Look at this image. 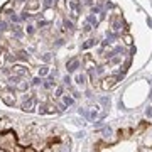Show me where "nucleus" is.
Segmentation results:
<instances>
[{
	"label": "nucleus",
	"instance_id": "f257e3e1",
	"mask_svg": "<svg viewBox=\"0 0 152 152\" xmlns=\"http://www.w3.org/2000/svg\"><path fill=\"white\" fill-rule=\"evenodd\" d=\"M78 68H80V59H76V58H73V59H69L68 63H66V69H68V73H75Z\"/></svg>",
	"mask_w": 152,
	"mask_h": 152
},
{
	"label": "nucleus",
	"instance_id": "f03ea898",
	"mask_svg": "<svg viewBox=\"0 0 152 152\" xmlns=\"http://www.w3.org/2000/svg\"><path fill=\"white\" fill-rule=\"evenodd\" d=\"M41 7V0H27V12H36Z\"/></svg>",
	"mask_w": 152,
	"mask_h": 152
},
{
	"label": "nucleus",
	"instance_id": "7ed1b4c3",
	"mask_svg": "<svg viewBox=\"0 0 152 152\" xmlns=\"http://www.w3.org/2000/svg\"><path fill=\"white\" fill-rule=\"evenodd\" d=\"M117 81H118V76H110V78H107L103 83V88H112L117 85Z\"/></svg>",
	"mask_w": 152,
	"mask_h": 152
},
{
	"label": "nucleus",
	"instance_id": "20e7f679",
	"mask_svg": "<svg viewBox=\"0 0 152 152\" xmlns=\"http://www.w3.org/2000/svg\"><path fill=\"white\" fill-rule=\"evenodd\" d=\"M2 100H4V103L9 105V107H12V105L15 103V98H14L12 93H5V95H2Z\"/></svg>",
	"mask_w": 152,
	"mask_h": 152
},
{
	"label": "nucleus",
	"instance_id": "39448f33",
	"mask_svg": "<svg viewBox=\"0 0 152 152\" xmlns=\"http://www.w3.org/2000/svg\"><path fill=\"white\" fill-rule=\"evenodd\" d=\"M32 107H34V98H29L22 103V110L24 112H32Z\"/></svg>",
	"mask_w": 152,
	"mask_h": 152
},
{
	"label": "nucleus",
	"instance_id": "423d86ee",
	"mask_svg": "<svg viewBox=\"0 0 152 152\" xmlns=\"http://www.w3.org/2000/svg\"><path fill=\"white\" fill-rule=\"evenodd\" d=\"M76 85H78V86H81V88L86 85V75H85V73H81V75L76 76Z\"/></svg>",
	"mask_w": 152,
	"mask_h": 152
},
{
	"label": "nucleus",
	"instance_id": "0eeeda50",
	"mask_svg": "<svg viewBox=\"0 0 152 152\" xmlns=\"http://www.w3.org/2000/svg\"><path fill=\"white\" fill-rule=\"evenodd\" d=\"M14 68H15V75L17 76H27V73H29V69L27 68H24V66H14Z\"/></svg>",
	"mask_w": 152,
	"mask_h": 152
},
{
	"label": "nucleus",
	"instance_id": "6e6552de",
	"mask_svg": "<svg viewBox=\"0 0 152 152\" xmlns=\"http://www.w3.org/2000/svg\"><path fill=\"white\" fill-rule=\"evenodd\" d=\"M29 86H31V83H29V81H19L15 88L19 90V91H27Z\"/></svg>",
	"mask_w": 152,
	"mask_h": 152
},
{
	"label": "nucleus",
	"instance_id": "1a4fd4ad",
	"mask_svg": "<svg viewBox=\"0 0 152 152\" xmlns=\"http://www.w3.org/2000/svg\"><path fill=\"white\" fill-rule=\"evenodd\" d=\"M12 36H14L15 39H20L22 37V31H20L19 26H12Z\"/></svg>",
	"mask_w": 152,
	"mask_h": 152
},
{
	"label": "nucleus",
	"instance_id": "9d476101",
	"mask_svg": "<svg viewBox=\"0 0 152 152\" xmlns=\"http://www.w3.org/2000/svg\"><path fill=\"white\" fill-rule=\"evenodd\" d=\"M37 73H39V76H41V78H44V76H49V73H51V71H49V68L46 64H42L41 68H39Z\"/></svg>",
	"mask_w": 152,
	"mask_h": 152
},
{
	"label": "nucleus",
	"instance_id": "9b49d317",
	"mask_svg": "<svg viewBox=\"0 0 152 152\" xmlns=\"http://www.w3.org/2000/svg\"><path fill=\"white\" fill-rule=\"evenodd\" d=\"M98 117V110L96 108H91L90 112H86V118L88 120H95Z\"/></svg>",
	"mask_w": 152,
	"mask_h": 152
},
{
	"label": "nucleus",
	"instance_id": "f8f14e48",
	"mask_svg": "<svg viewBox=\"0 0 152 152\" xmlns=\"http://www.w3.org/2000/svg\"><path fill=\"white\" fill-rule=\"evenodd\" d=\"M63 103H64L66 107H71V105L75 103V98H73V96H68V95H63Z\"/></svg>",
	"mask_w": 152,
	"mask_h": 152
},
{
	"label": "nucleus",
	"instance_id": "ddd939ff",
	"mask_svg": "<svg viewBox=\"0 0 152 152\" xmlns=\"http://www.w3.org/2000/svg\"><path fill=\"white\" fill-rule=\"evenodd\" d=\"M63 26H64V31H69V32H73V31H75V26H73V22L68 20V19H64Z\"/></svg>",
	"mask_w": 152,
	"mask_h": 152
},
{
	"label": "nucleus",
	"instance_id": "4468645a",
	"mask_svg": "<svg viewBox=\"0 0 152 152\" xmlns=\"http://www.w3.org/2000/svg\"><path fill=\"white\" fill-rule=\"evenodd\" d=\"M96 42H98L96 39H88L86 42H83V46H81V48H83V49H90V48H93V46H95Z\"/></svg>",
	"mask_w": 152,
	"mask_h": 152
},
{
	"label": "nucleus",
	"instance_id": "2eb2a0df",
	"mask_svg": "<svg viewBox=\"0 0 152 152\" xmlns=\"http://www.w3.org/2000/svg\"><path fill=\"white\" fill-rule=\"evenodd\" d=\"M17 59H20V61H27L29 59V54H27V51H19L17 53Z\"/></svg>",
	"mask_w": 152,
	"mask_h": 152
},
{
	"label": "nucleus",
	"instance_id": "dca6fc26",
	"mask_svg": "<svg viewBox=\"0 0 152 152\" xmlns=\"http://www.w3.org/2000/svg\"><path fill=\"white\" fill-rule=\"evenodd\" d=\"M112 134H113L112 127H103V139H110V137H112Z\"/></svg>",
	"mask_w": 152,
	"mask_h": 152
},
{
	"label": "nucleus",
	"instance_id": "f3484780",
	"mask_svg": "<svg viewBox=\"0 0 152 152\" xmlns=\"http://www.w3.org/2000/svg\"><path fill=\"white\" fill-rule=\"evenodd\" d=\"M51 59H53V54H51V53H44V54H41V61H42V63H49Z\"/></svg>",
	"mask_w": 152,
	"mask_h": 152
},
{
	"label": "nucleus",
	"instance_id": "a211bd4d",
	"mask_svg": "<svg viewBox=\"0 0 152 152\" xmlns=\"http://www.w3.org/2000/svg\"><path fill=\"white\" fill-rule=\"evenodd\" d=\"M31 85H34V86H39V85H42V78L41 76H37V78H34V80H31Z\"/></svg>",
	"mask_w": 152,
	"mask_h": 152
},
{
	"label": "nucleus",
	"instance_id": "6ab92c4d",
	"mask_svg": "<svg viewBox=\"0 0 152 152\" xmlns=\"http://www.w3.org/2000/svg\"><path fill=\"white\" fill-rule=\"evenodd\" d=\"M100 103L105 105V107H108V105H110V98L108 96H102V98H100Z\"/></svg>",
	"mask_w": 152,
	"mask_h": 152
},
{
	"label": "nucleus",
	"instance_id": "aec40b11",
	"mask_svg": "<svg viewBox=\"0 0 152 152\" xmlns=\"http://www.w3.org/2000/svg\"><path fill=\"white\" fill-rule=\"evenodd\" d=\"M120 63H122L120 56H112V64H120Z\"/></svg>",
	"mask_w": 152,
	"mask_h": 152
},
{
	"label": "nucleus",
	"instance_id": "412c9836",
	"mask_svg": "<svg viewBox=\"0 0 152 152\" xmlns=\"http://www.w3.org/2000/svg\"><path fill=\"white\" fill-rule=\"evenodd\" d=\"M63 91H64L63 86H58L56 88V91H54V96H63Z\"/></svg>",
	"mask_w": 152,
	"mask_h": 152
},
{
	"label": "nucleus",
	"instance_id": "4be33fe9",
	"mask_svg": "<svg viewBox=\"0 0 152 152\" xmlns=\"http://www.w3.org/2000/svg\"><path fill=\"white\" fill-rule=\"evenodd\" d=\"M63 83H64L66 86H69V85H71V76H69V75H66L64 78H63Z\"/></svg>",
	"mask_w": 152,
	"mask_h": 152
},
{
	"label": "nucleus",
	"instance_id": "5701e85b",
	"mask_svg": "<svg viewBox=\"0 0 152 152\" xmlns=\"http://www.w3.org/2000/svg\"><path fill=\"white\" fill-rule=\"evenodd\" d=\"M7 22L5 20H0V32H4V31H7Z\"/></svg>",
	"mask_w": 152,
	"mask_h": 152
},
{
	"label": "nucleus",
	"instance_id": "b1692460",
	"mask_svg": "<svg viewBox=\"0 0 152 152\" xmlns=\"http://www.w3.org/2000/svg\"><path fill=\"white\" fill-rule=\"evenodd\" d=\"M36 32V27H34V26H27V27H26V34H34Z\"/></svg>",
	"mask_w": 152,
	"mask_h": 152
},
{
	"label": "nucleus",
	"instance_id": "393cba45",
	"mask_svg": "<svg viewBox=\"0 0 152 152\" xmlns=\"http://www.w3.org/2000/svg\"><path fill=\"white\" fill-rule=\"evenodd\" d=\"M88 24H95V26H96V24H98L96 17H95V15H90V17H88Z\"/></svg>",
	"mask_w": 152,
	"mask_h": 152
},
{
	"label": "nucleus",
	"instance_id": "a878e982",
	"mask_svg": "<svg viewBox=\"0 0 152 152\" xmlns=\"http://www.w3.org/2000/svg\"><path fill=\"white\" fill-rule=\"evenodd\" d=\"M145 117L147 118H152V107H147L145 108Z\"/></svg>",
	"mask_w": 152,
	"mask_h": 152
},
{
	"label": "nucleus",
	"instance_id": "bb28decb",
	"mask_svg": "<svg viewBox=\"0 0 152 152\" xmlns=\"http://www.w3.org/2000/svg\"><path fill=\"white\" fill-rule=\"evenodd\" d=\"M10 20H12V22H19V20H20V17H19V15H15V14L12 12V14H10Z\"/></svg>",
	"mask_w": 152,
	"mask_h": 152
},
{
	"label": "nucleus",
	"instance_id": "cd10ccee",
	"mask_svg": "<svg viewBox=\"0 0 152 152\" xmlns=\"http://www.w3.org/2000/svg\"><path fill=\"white\" fill-rule=\"evenodd\" d=\"M59 149H61L59 152H71V147L69 145H61Z\"/></svg>",
	"mask_w": 152,
	"mask_h": 152
},
{
	"label": "nucleus",
	"instance_id": "c85d7f7f",
	"mask_svg": "<svg viewBox=\"0 0 152 152\" xmlns=\"http://www.w3.org/2000/svg\"><path fill=\"white\" fill-rule=\"evenodd\" d=\"M120 27H122V22H120V20H115V22H113V29H115V31H118Z\"/></svg>",
	"mask_w": 152,
	"mask_h": 152
},
{
	"label": "nucleus",
	"instance_id": "c756f323",
	"mask_svg": "<svg viewBox=\"0 0 152 152\" xmlns=\"http://www.w3.org/2000/svg\"><path fill=\"white\" fill-rule=\"evenodd\" d=\"M105 125H103V122L102 120H98V122H95V129H103Z\"/></svg>",
	"mask_w": 152,
	"mask_h": 152
},
{
	"label": "nucleus",
	"instance_id": "7c9ffc66",
	"mask_svg": "<svg viewBox=\"0 0 152 152\" xmlns=\"http://www.w3.org/2000/svg\"><path fill=\"white\" fill-rule=\"evenodd\" d=\"M75 137H76V139H83V137H85V132H78V134H75Z\"/></svg>",
	"mask_w": 152,
	"mask_h": 152
},
{
	"label": "nucleus",
	"instance_id": "2f4dec72",
	"mask_svg": "<svg viewBox=\"0 0 152 152\" xmlns=\"http://www.w3.org/2000/svg\"><path fill=\"white\" fill-rule=\"evenodd\" d=\"M78 113L83 115V117H86V110H85V108H78Z\"/></svg>",
	"mask_w": 152,
	"mask_h": 152
},
{
	"label": "nucleus",
	"instance_id": "473e14b6",
	"mask_svg": "<svg viewBox=\"0 0 152 152\" xmlns=\"http://www.w3.org/2000/svg\"><path fill=\"white\" fill-rule=\"evenodd\" d=\"M39 113H46V105H41L39 107Z\"/></svg>",
	"mask_w": 152,
	"mask_h": 152
},
{
	"label": "nucleus",
	"instance_id": "72a5a7b5",
	"mask_svg": "<svg viewBox=\"0 0 152 152\" xmlns=\"http://www.w3.org/2000/svg\"><path fill=\"white\" fill-rule=\"evenodd\" d=\"M63 44H64V41H63V39H58L54 46H58V48H59V46H63Z\"/></svg>",
	"mask_w": 152,
	"mask_h": 152
},
{
	"label": "nucleus",
	"instance_id": "f704fd0d",
	"mask_svg": "<svg viewBox=\"0 0 152 152\" xmlns=\"http://www.w3.org/2000/svg\"><path fill=\"white\" fill-rule=\"evenodd\" d=\"M83 31H85V32H90V31H91V26H90V24H86V26H85V29H83Z\"/></svg>",
	"mask_w": 152,
	"mask_h": 152
},
{
	"label": "nucleus",
	"instance_id": "c9c22d12",
	"mask_svg": "<svg viewBox=\"0 0 152 152\" xmlns=\"http://www.w3.org/2000/svg\"><path fill=\"white\" fill-rule=\"evenodd\" d=\"M58 108H59V112H64V110H66V105H64V103H61Z\"/></svg>",
	"mask_w": 152,
	"mask_h": 152
},
{
	"label": "nucleus",
	"instance_id": "e433bc0d",
	"mask_svg": "<svg viewBox=\"0 0 152 152\" xmlns=\"http://www.w3.org/2000/svg\"><path fill=\"white\" fill-rule=\"evenodd\" d=\"M125 42H127V44L132 42V37H130V36H125Z\"/></svg>",
	"mask_w": 152,
	"mask_h": 152
},
{
	"label": "nucleus",
	"instance_id": "4c0bfd02",
	"mask_svg": "<svg viewBox=\"0 0 152 152\" xmlns=\"http://www.w3.org/2000/svg\"><path fill=\"white\" fill-rule=\"evenodd\" d=\"M4 61H5V58H4V56H0V68L4 66Z\"/></svg>",
	"mask_w": 152,
	"mask_h": 152
},
{
	"label": "nucleus",
	"instance_id": "58836bf2",
	"mask_svg": "<svg viewBox=\"0 0 152 152\" xmlns=\"http://www.w3.org/2000/svg\"><path fill=\"white\" fill-rule=\"evenodd\" d=\"M149 98H152V90H151V95H149Z\"/></svg>",
	"mask_w": 152,
	"mask_h": 152
},
{
	"label": "nucleus",
	"instance_id": "ea45409f",
	"mask_svg": "<svg viewBox=\"0 0 152 152\" xmlns=\"http://www.w3.org/2000/svg\"><path fill=\"white\" fill-rule=\"evenodd\" d=\"M20 2H24V0H20Z\"/></svg>",
	"mask_w": 152,
	"mask_h": 152
}]
</instances>
